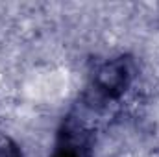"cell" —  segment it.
<instances>
[{
  "label": "cell",
  "mask_w": 159,
  "mask_h": 157,
  "mask_svg": "<svg viewBox=\"0 0 159 157\" xmlns=\"http://www.w3.org/2000/svg\"><path fill=\"white\" fill-rule=\"evenodd\" d=\"M93 107L83 105L63 118L50 157H94V120Z\"/></svg>",
  "instance_id": "obj_1"
},
{
  "label": "cell",
  "mask_w": 159,
  "mask_h": 157,
  "mask_svg": "<svg viewBox=\"0 0 159 157\" xmlns=\"http://www.w3.org/2000/svg\"><path fill=\"white\" fill-rule=\"evenodd\" d=\"M135 61L129 56H119L104 61L93 76V96H87L85 102L94 109H102V104L117 102L124 96L129 85L135 79Z\"/></svg>",
  "instance_id": "obj_2"
},
{
  "label": "cell",
  "mask_w": 159,
  "mask_h": 157,
  "mask_svg": "<svg viewBox=\"0 0 159 157\" xmlns=\"http://www.w3.org/2000/svg\"><path fill=\"white\" fill-rule=\"evenodd\" d=\"M0 157H22L19 144L6 133H0Z\"/></svg>",
  "instance_id": "obj_3"
}]
</instances>
